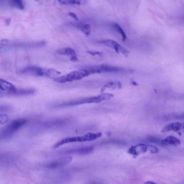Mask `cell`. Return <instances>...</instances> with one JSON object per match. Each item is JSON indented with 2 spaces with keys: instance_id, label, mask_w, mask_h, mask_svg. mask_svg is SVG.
<instances>
[{
  "instance_id": "obj_1",
  "label": "cell",
  "mask_w": 184,
  "mask_h": 184,
  "mask_svg": "<svg viewBox=\"0 0 184 184\" xmlns=\"http://www.w3.org/2000/svg\"><path fill=\"white\" fill-rule=\"evenodd\" d=\"M114 96L113 95L108 93L102 94L95 96L79 98L68 101L65 102L57 105L58 107H66L76 106L86 104L98 103L102 101L110 100Z\"/></svg>"
},
{
  "instance_id": "obj_2",
  "label": "cell",
  "mask_w": 184,
  "mask_h": 184,
  "mask_svg": "<svg viewBox=\"0 0 184 184\" xmlns=\"http://www.w3.org/2000/svg\"><path fill=\"white\" fill-rule=\"evenodd\" d=\"M101 133H89L81 136L67 137L58 141L53 146V149H56L63 145L69 143L89 142L96 140L101 136Z\"/></svg>"
},
{
  "instance_id": "obj_3",
  "label": "cell",
  "mask_w": 184,
  "mask_h": 184,
  "mask_svg": "<svg viewBox=\"0 0 184 184\" xmlns=\"http://www.w3.org/2000/svg\"><path fill=\"white\" fill-rule=\"evenodd\" d=\"M24 119L14 120L0 131V140L10 138L27 123Z\"/></svg>"
},
{
  "instance_id": "obj_4",
  "label": "cell",
  "mask_w": 184,
  "mask_h": 184,
  "mask_svg": "<svg viewBox=\"0 0 184 184\" xmlns=\"http://www.w3.org/2000/svg\"><path fill=\"white\" fill-rule=\"evenodd\" d=\"M90 75V73L85 69L72 71L65 75L53 78V80L56 83H63L81 80Z\"/></svg>"
},
{
  "instance_id": "obj_5",
  "label": "cell",
  "mask_w": 184,
  "mask_h": 184,
  "mask_svg": "<svg viewBox=\"0 0 184 184\" xmlns=\"http://www.w3.org/2000/svg\"><path fill=\"white\" fill-rule=\"evenodd\" d=\"M21 74L34 76H45V69L37 66H28L24 68L20 71Z\"/></svg>"
},
{
  "instance_id": "obj_6",
  "label": "cell",
  "mask_w": 184,
  "mask_h": 184,
  "mask_svg": "<svg viewBox=\"0 0 184 184\" xmlns=\"http://www.w3.org/2000/svg\"><path fill=\"white\" fill-rule=\"evenodd\" d=\"M72 158L69 156L58 159L46 164L45 167L49 169H56L63 167L67 165L72 160Z\"/></svg>"
},
{
  "instance_id": "obj_7",
  "label": "cell",
  "mask_w": 184,
  "mask_h": 184,
  "mask_svg": "<svg viewBox=\"0 0 184 184\" xmlns=\"http://www.w3.org/2000/svg\"><path fill=\"white\" fill-rule=\"evenodd\" d=\"M101 43L104 45L115 50L117 53H119V52H121L122 54L126 57H127L128 54H129V52L128 50L120 45L118 43L115 41L108 39V40L102 41Z\"/></svg>"
},
{
  "instance_id": "obj_8",
  "label": "cell",
  "mask_w": 184,
  "mask_h": 184,
  "mask_svg": "<svg viewBox=\"0 0 184 184\" xmlns=\"http://www.w3.org/2000/svg\"><path fill=\"white\" fill-rule=\"evenodd\" d=\"M94 150V147L92 146H85L78 148H73L64 151L63 153L67 154H77L87 155L92 153Z\"/></svg>"
},
{
  "instance_id": "obj_9",
  "label": "cell",
  "mask_w": 184,
  "mask_h": 184,
  "mask_svg": "<svg viewBox=\"0 0 184 184\" xmlns=\"http://www.w3.org/2000/svg\"><path fill=\"white\" fill-rule=\"evenodd\" d=\"M147 151V145L145 144H140L132 146L128 150L129 154L136 156L145 153Z\"/></svg>"
},
{
  "instance_id": "obj_10",
  "label": "cell",
  "mask_w": 184,
  "mask_h": 184,
  "mask_svg": "<svg viewBox=\"0 0 184 184\" xmlns=\"http://www.w3.org/2000/svg\"><path fill=\"white\" fill-rule=\"evenodd\" d=\"M57 53L60 55H65L70 57V59L73 62H77L78 59L76 56L75 51L74 49L70 48H63L58 50Z\"/></svg>"
},
{
  "instance_id": "obj_11",
  "label": "cell",
  "mask_w": 184,
  "mask_h": 184,
  "mask_svg": "<svg viewBox=\"0 0 184 184\" xmlns=\"http://www.w3.org/2000/svg\"><path fill=\"white\" fill-rule=\"evenodd\" d=\"M36 90L33 88L17 89L10 93V95L15 96H22L31 95L34 94Z\"/></svg>"
},
{
  "instance_id": "obj_12",
  "label": "cell",
  "mask_w": 184,
  "mask_h": 184,
  "mask_svg": "<svg viewBox=\"0 0 184 184\" xmlns=\"http://www.w3.org/2000/svg\"><path fill=\"white\" fill-rule=\"evenodd\" d=\"M16 89L12 83L0 78V90L6 92V93L9 94L13 92Z\"/></svg>"
},
{
  "instance_id": "obj_13",
  "label": "cell",
  "mask_w": 184,
  "mask_h": 184,
  "mask_svg": "<svg viewBox=\"0 0 184 184\" xmlns=\"http://www.w3.org/2000/svg\"><path fill=\"white\" fill-rule=\"evenodd\" d=\"M183 128V125L179 122H175L171 123L164 127L161 131V133H164L165 132L173 131L175 132H178L182 130Z\"/></svg>"
},
{
  "instance_id": "obj_14",
  "label": "cell",
  "mask_w": 184,
  "mask_h": 184,
  "mask_svg": "<svg viewBox=\"0 0 184 184\" xmlns=\"http://www.w3.org/2000/svg\"><path fill=\"white\" fill-rule=\"evenodd\" d=\"M180 143V141L178 139L173 136H167L162 140V145L177 146L179 145Z\"/></svg>"
},
{
  "instance_id": "obj_15",
  "label": "cell",
  "mask_w": 184,
  "mask_h": 184,
  "mask_svg": "<svg viewBox=\"0 0 184 184\" xmlns=\"http://www.w3.org/2000/svg\"><path fill=\"white\" fill-rule=\"evenodd\" d=\"M100 66L101 72H115L122 71L120 68L108 65H102Z\"/></svg>"
},
{
  "instance_id": "obj_16",
  "label": "cell",
  "mask_w": 184,
  "mask_h": 184,
  "mask_svg": "<svg viewBox=\"0 0 184 184\" xmlns=\"http://www.w3.org/2000/svg\"><path fill=\"white\" fill-rule=\"evenodd\" d=\"M60 4L62 5H81L86 3L85 1H78V0H61L58 1Z\"/></svg>"
},
{
  "instance_id": "obj_17",
  "label": "cell",
  "mask_w": 184,
  "mask_h": 184,
  "mask_svg": "<svg viewBox=\"0 0 184 184\" xmlns=\"http://www.w3.org/2000/svg\"><path fill=\"white\" fill-rule=\"evenodd\" d=\"M117 87L119 88H121V84L120 82H110V83H107L106 85L104 86L101 89V92H104V91L107 88H115V87Z\"/></svg>"
},
{
  "instance_id": "obj_18",
  "label": "cell",
  "mask_w": 184,
  "mask_h": 184,
  "mask_svg": "<svg viewBox=\"0 0 184 184\" xmlns=\"http://www.w3.org/2000/svg\"><path fill=\"white\" fill-rule=\"evenodd\" d=\"M114 27L116 31L118 32L121 35L123 42L125 41L127 38V37L125 33H124L122 28L121 27V26L118 24H114Z\"/></svg>"
},
{
  "instance_id": "obj_19",
  "label": "cell",
  "mask_w": 184,
  "mask_h": 184,
  "mask_svg": "<svg viewBox=\"0 0 184 184\" xmlns=\"http://www.w3.org/2000/svg\"><path fill=\"white\" fill-rule=\"evenodd\" d=\"M10 5L14 7L19 8L20 10L24 9V6L22 1L19 0L12 1H10Z\"/></svg>"
},
{
  "instance_id": "obj_20",
  "label": "cell",
  "mask_w": 184,
  "mask_h": 184,
  "mask_svg": "<svg viewBox=\"0 0 184 184\" xmlns=\"http://www.w3.org/2000/svg\"><path fill=\"white\" fill-rule=\"evenodd\" d=\"M81 31L85 35L87 36L89 35L91 33V27L90 25L88 24H85L83 25L81 28Z\"/></svg>"
},
{
  "instance_id": "obj_21",
  "label": "cell",
  "mask_w": 184,
  "mask_h": 184,
  "mask_svg": "<svg viewBox=\"0 0 184 184\" xmlns=\"http://www.w3.org/2000/svg\"><path fill=\"white\" fill-rule=\"evenodd\" d=\"M9 120L8 116L4 114H0V125L6 124Z\"/></svg>"
},
{
  "instance_id": "obj_22",
  "label": "cell",
  "mask_w": 184,
  "mask_h": 184,
  "mask_svg": "<svg viewBox=\"0 0 184 184\" xmlns=\"http://www.w3.org/2000/svg\"><path fill=\"white\" fill-rule=\"evenodd\" d=\"M147 146V150H149L151 153H155L158 152L159 149L156 146L151 145H148Z\"/></svg>"
},
{
  "instance_id": "obj_23",
  "label": "cell",
  "mask_w": 184,
  "mask_h": 184,
  "mask_svg": "<svg viewBox=\"0 0 184 184\" xmlns=\"http://www.w3.org/2000/svg\"><path fill=\"white\" fill-rule=\"evenodd\" d=\"M149 140L150 141V142L154 143L160 145H162V139L159 138H157V137H155L152 136L150 137L149 138Z\"/></svg>"
},
{
  "instance_id": "obj_24",
  "label": "cell",
  "mask_w": 184,
  "mask_h": 184,
  "mask_svg": "<svg viewBox=\"0 0 184 184\" xmlns=\"http://www.w3.org/2000/svg\"><path fill=\"white\" fill-rule=\"evenodd\" d=\"M87 53L89 54L92 55V56H101L103 54V53L100 51H87Z\"/></svg>"
},
{
  "instance_id": "obj_25",
  "label": "cell",
  "mask_w": 184,
  "mask_h": 184,
  "mask_svg": "<svg viewBox=\"0 0 184 184\" xmlns=\"http://www.w3.org/2000/svg\"><path fill=\"white\" fill-rule=\"evenodd\" d=\"M69 16H70L71 17H72V18L74 19H75L76 20H78V17L77 15L76 14H75L74 13H72V12H69Z\"/></svg>"
},
{
  "instance_id": "obj_26",
  "label": "cell",
  "mask_w": 184,
  "mask_h": 184,
  "mask_svg": "<svg viewBox=\"0 0 184 184\" xmlns=\"http://www.w3.org/2000/svg\"><path fill=\"white\" fill-rule=\"evenodd\" d=\"M144 184H156L155 183V182L151 181H148L147 182H146L144 183Z\"/></svg>"
},
{
  "instance_id": "obj_27",
  "label": "cell",
  "mask_w": 184,
  "mask_h": 184,
  "mask_svg": "<svg viewBox=\"0 0 184 184\" xmlns=\"http://www.w3.org/2000/svg\"><path fill=\"white\" fill-rule=\"evenodd\" d=\"M131 83L132 85H133L134 86H138V84L135 81H133V80H132L131 81Z\"/></svg>"
},
{
  "instance_id": "obj_28",
  "label": "cell",
  "mask_w": 184,
  "mask_h": 184,
  "mask_svg": "<svg viewBox=\"0 0 184 184\" xmlns=\"http://www.w3.org/2000/svg\"><path fill=\"white\" fill-rule=\"evenodd\" d=\"M89 184H99L97 182H90V183H89Z\"/></svg>"
}]
</instances>
